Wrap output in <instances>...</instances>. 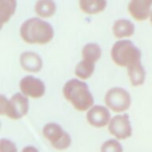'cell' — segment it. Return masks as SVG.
Here are the masks:
<instances>
[{"label": "cell", "instance_id": "obj_1", "mask_svg": "<svg viewBox=\"0 0 152 152\" xmlns=\"http://www.w3.org/2000/svg\"><path fill=\"white\" fill-rule=\"evenodd\" d=\"M21 38L29 44H46L54 36V29L48 21L39 18H31L21 24Z\"/></svg>", "mask_w": 152, "mask_h": 152}, {"label": "cell", "instance_id": "obj_2", "mask_svg": "<svg viewBox=\"0 0 152 152\" xmlns=\"http://www.w3.org/2000/svg\"><path fill=\"white\" fill-rule=\"evenodd\" d=\"M63 93L65 98L78 111H86L94 104V97L87 84L83 81L73 78L64 86Z\"/></svg>", "mask_w": 152, "mask_h": 152}, {"label": "cell", "instance_id": "obj_3", "mask_svg": "<svg viewBox=\"0 0 152 152\" xmlns=\"http://www.w3.org/2000/svg\"><path fill=\"white\" fill-rule=\"evenodd\" d=\"M111 56L116 64L129 67L140 63L141 51L131 40H121L113 45Z\"/></svg>", "mask_w": 152, "mask_h": 152}, {"label": "cell", "instance_id": "obj_4", "mask_svg": "<svg viewBox=\"0 0 152 152\" xmlns=\"http://www.w3.org/2000/svg\"><path fill=\"white\" fill-rule=\"evenodd\" d=\"M28 110V100L26 95L16 93L8 100L3 94L0 96V113L18 120L23 117Z\"/></svg>", "mask_w": 152, "mask_h": 152}, {"label": "cell", "instance_id": "obj_5", "mask_svg": "<svg viewBox=\"0 0 152 152\" xmlns=\"http://www.w3.org/2000/svg\"><path fill=\"white\" fill-rule=\"evenodd\" d=\"M43 135L52 146L59 151L67 149L71 143V138L68 133L56 123H48L43 128Z\"/></svg>", "mask_w": 152, "mask_h": 152}, {"label": "cell", "instance_id": "obj_6", "mask_svg": "<svg viewBox=\"0 0 152 152\" xmlns=\"http://www.w3.org/2000/svg\"><path fill=\"white\" fill-rule=\"evenodd\" d=\"M104 102L114 112L125 111L130 107L132 98L130 93L121 87L109 89L104 96Z\"/></svg>", "mask_w": 152, "mask_h": 152}, {"label": "cell", "instance_id": "obj_7", "mask_svg": "<svg viewBox=\"0 0 152 152\" xmlns=\"http://www.w3.org/2000/svg\"><path fill=\"white\" fill-rule=\"evenodd\" d=\"M109 132L119 140H124L132 134L129 116L127 114L116 115L110 120L109 124Z\"/></svg>", "mask_w": 152, "mask_h": 152}, {"label": "cell", "instance_id": "obj_8", "mask_svg": "<svg viewBox=\"0 0 152 152\" xmlns=\"http://www.w3.org/2000/svg\"><path fill=\"white\" fill-rule=\"evenodd\" d=\"M20 89L24 95L33 98L42 97L45 92V85L40 78L27 75L20 81Z\"/></svg>", "mask_w": 152, "mask_h": 152}, {"label": "cell", "instance_id": "obj_9", "mask_svg": "<svg viewBox=\"0 0 152 152\" xmlns=\"http://www.w3.org/2000/svg\"><path fill=\"white\" fill-rule=\"evenodd\" d=\"M87 121L91 125L102 128L110 121V113L106 107L102 105H94L86 113Z\"/></svg>", "mask_w": 152, "mask_h": 152}, {"label": "cell", "instance_id": "obj_10", "mask_svg": "<svg viewBox=\"0 0 152 152\" xmlns=\"http://www.w3.org/2000/svg\"><path fill=\"white\" fill-rule=\"evenodd\" d=\"M152 0H132L128 3V11L135 19L143 21L151 15Z\"/></svg>", "mask_w": 152, "mask_h": 152}, {"label": "cell", "instance_id": "obj_11", "mask_svg": "<svg viewBox=\"0 0 152 152\" xmlns=\"http://www.w3.org/2000/svg\"><path fill=\"white\" fill-rule=\"evenodd\" d=\"M22 68L29 72H38L43 66L41 57L34 52H24L20 56Z\"/></svg>", "mask_w": 152, "mask_h": 152}, {"label": "cell", "instance_id": "obj_12", "mask_svg": "<svg viewBox=\"0 0 152 152\" xmlns=\"http://www.w3.org/2000/svg\"><path fill=\"white\" fill-rule=\"evenodd\" d=\"M134 32L135 26L130 20L128 19H118L113 25V33L117 38L131 37Z\"/></svg>", "mask_w": 152, "mask_h": 152}, {"label": "cell", "instance_id": "obj_13", "mask_svg": "<svg viewBox=\"0 0 152 152\" xmlns=\"http://www.w3.org/2000/svg\"><path fill=\"white\" fill-rule=\"evenodd\" d=\"M128 74L130 78L131 84L134 86L142 85L145 81L146 72L141 62L128 67Z\"/></svg>", "mask_w": 152, "mask_h": 152}, {"label": "cell", "instance_id": "obj_14", "mask_svg": "<svg viewBox=\"0 0 152 152\" xmlns=\"http://www.w3.org/2000/svg\"><path fill=\"white\" fill-rule=\"evenodd\" d=\"M105 0H80L79 7L86 14H93L104 10L106 7Z\"/></svg>", "mask_w": 152, "mask_h": 152}, {"label": "cell", "instance_id": "obj_15", "mask_svg": "<svg viewBox=\"0 0 152 152\" xmlns=\"http://www.w3.org/2000/svg\"><path fill=\"white\" fill-rule=\"evenodd\" d=\"M17 2L15 0H0V21L1 26L9 21L10 18L14 14Z\"/></svg>", "mask_w": 152, "mask_h": 152}, {"label": "cell", "instance_id": "obj_16", "mask_svg": "<svg viewBox=\"0 0 152 152\" xmlns=\"http://www.w3.org/2000/svg\"><path fill=\"white\" fill-rule=\"evenodd\" d=\"M56 5L52 0H40L36 2V13L40 17L48 18L52 16L56 12Z\"/></svg>", "mask_w": 152, "mask_h": 152}, {"label": "cell", "instance_id": "obj_17", "mask_svg": "<svg viewBox=\"0 0 152 152\" xmlns=\"http://www.w3.org/2000/svg\"><path fill=\"white\" fill-rule=\"evenodd\" d=\"M82 55L83 59L94 63L100 59L102 55V48L96 43H88L83 48Z\"/></svg>", "mask_w": 152, "mask_h": 152}, {"label": "cell", "instance_id": "obj_18", "mask_svg": "<svg viewBox=\"0 0 152 152\" xmlns=\"http://www.w3.org/2000/svg\"><path fill=\"white\" fill-rule=\"evenodd\" d=\"M94 71V64L86 59L81 60L75 69V74L78 78L87 79L92 75Z\"/></svg>", "mask_w": 152, "mask_h": 152}, {"label": "cell", "instance_id": "obj_19", "mask_svg": "<svg viewBox=\"0 0 152 152\" xmlns=\"http://www.w3.org/2000/svg\"><path fill=\"white\" fill-rule=\"evenodd\" d=\"M101 152H123V147L118 140L110 139L102 143Z\"/></svg>", "mask_w": 152, "mask_h": 152}, {"label": "cell", "instance_id": "obj_20", "mask_svg": "<svg viewBox=\"0 0 152 152\" xmlns=\"http://www.w3.org/2000/svg\"><path fill=\"white\" fill-rule=\"evenodd\" d=\"M0 152H18V148L14 142L7 139L0 140Z\"/></svg>", "mask_w": 152, "mask_h": 152}, {"label": "cell", "instance_id": "obj_21", "mask_svg": "<svg viewBox=\"0 0 152 152\" xmlns=\"http://www.w3.org/2000/svg\"><path fill=\"white\" fill-rule=\"evenodd\" d=\"M21 152H39L37 148H36L33 146H27V147H24Z\"/></svg>", "mask_w": 152, "mask_h": 152}, {"label": "cell", "instance_id": "obj_22", "mask_svg": "<svg viewBox=\"0 0 152 152\" xmlns=\"http://www.w3.org/2000/svg\"><path fill=\"white\" fill-rule=\"evenodd\" d=\"M150 18H151V22L152 24V10H151V15H150Z\"/></svg>", "mask_w": 152, "mask_h": 152}]
</instances>
